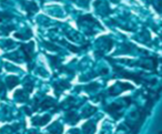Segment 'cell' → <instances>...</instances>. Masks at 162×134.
I'll return each instance as SVG.
<instances>
[{"label": "cell", "mask_w": 162, "mask_h": 134, "mask_svg": "<svg viewBox=\"0 0 162 134\" xmlns=\"http://www.w3.org/2000/svg\"><path fill=\"white\" fill-rule=\"evenodd\" d=\"M118 110H120V105H117V104H112V105L108 106V109H107V111L112 113V112L114 111H118Z\"/></svg>", "instance_id": "2"}, {"label": "cell", "mask_w": 162, "mask_h": 134, "mask_svg": "<svg viewBox=\"0 0 162 134\" xmlns=\"http://www.w3.org/2000/svg\"><path fill=\"white\" fill-rule=\"evenodd\" d=\"M7 83H8V87H9L10 89H12L14 87H16V85L19 83V80L18 78H16V77H9V78L7 79Z\"/></svg>", "instance_id": "1"}, {"label": "cell", "mask_w": 162, "mask_h": 134, "mask_svg": "<svg viewBox=\"0 0 162 134\" xmlns=\"http://www.w3.org/2000/svg\"><path fill=\"white\" fill-rule=\"evenodd\" d=\"M49 120H50V116H49V115L43 116L41 120H40V122H39V125H43L45 123H47V122H48Z\"/></svg>", "instance_id": "3"}]
</instances>
